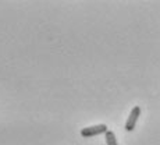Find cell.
Listing matches in <instances>:
<instances>
[{
    "instance_id": "6da1fadb",
    "label": "cell",
    "mask_w": 160,
    "mask_h": 145,
    "mask_svg": "<svg viewBox=\"0 0 160 145\" xmlns=\"http://www.w3.org/2000/svg\"><path fill=\"white\" fill-rule=\"evenodd\" d=\"M109 131L107 130L106 124H96V126H91V127H85L81 130V135L85 138H91L95 135H100V134H106Z\"/></svg>"
},
{
    "instance_id": "7a4b0ae2",
    "label": "cell",
    "mask_w": 160,
    "mask_h": 145,
    "mask_svg": "<svg viewBox=\"0 0 160 145\" xmlns=\"http://www.w3.org/2000/svg\"><path fill=\"white\" fill-rule=\"evenodd\" d=\"M141 115V107L139 106H135L132 107L130 116H128L127 122H125V130L127 131H132L135 128V126H137V122H138V117Z\"/></svg>"
},
{
    "instance_id": "3957f363",
    "label": "cell",
    "mask_w": 160,
    "mask_h": 145,
    "mask_svg": "<svg viewBox=\"0 0 160 145\" xmlns=\"http://www.w3.org/2000/svg\"><path fill=\"white\" fill-rule=\"evenodd\" d=\"M104 135H106V144L107 145H118L117 144V140H116V134L113 131L109 130Z\"/></svg>"
}]
</instances>
